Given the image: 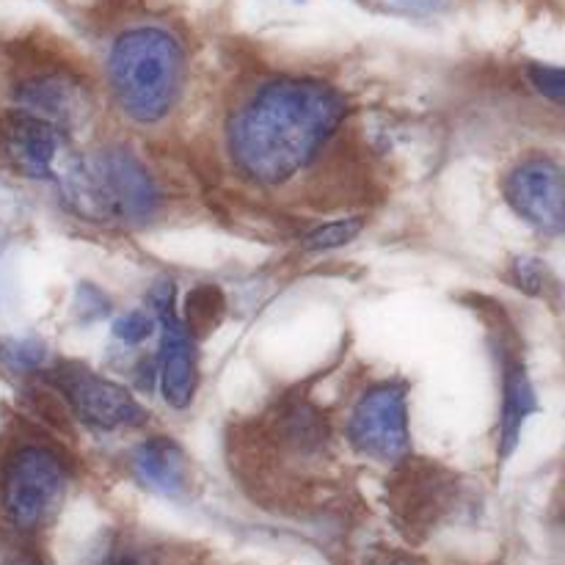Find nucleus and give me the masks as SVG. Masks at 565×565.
Here are the masks:
<instances>
[{"instance_id": "obj_1", "label": "nucleus", "mask_w": 565, "mask_h": 565, "mask_svg": "<svg viewBox=\"0 0 565 565\" xmlns=\"http://www.w3.org/2000/svg\"><path fill=\"white\" fill-rule=\"evenodd\" d=\"M345 116L331 86L281 77L259 88L230 121V154L241 174L259 185H281L323 149Z\"/></svg>"}, {"instance_id": "obj_2", "label": "nucleus", "mask_w": 565, "mask_h": 565, "mask_svg": "<svg viewBox=\"0 0 565 565\" xmlns=\"http://www.w3.org/2000/svg\"><path fill=\"white\" fill-rule=\"evenodd\" d=\"M108 83L121 114L158 125L182 94L185 50L163 28H130L110 47Z\"/></svg>"}, {"instance_id": "obj_3", "label": "nucleus", "mask_w": 565, "mask_h": 565, "mask_svg": "<svg viewBox=\"0 0 565 565\" xmlns=\"http://www.w3.org/2000/svg\"><path fill=\"white\" fill-rule=\"evenodd\" d=\"M64 193L77 215L116 226L143 224L160 202L147 166L121 147L97 149L77 160L64 177Z\"/></svg>"}, {"instance_id": "obj_4", "label": "nucleus", "mask_w": 565, "mask_h": 565, "mask_svg": "<svg viewBox=\"0 0 565 565\" xmlns=\"http://www.w3.org/2000/svg\"><path fill=\"white\" fill-rule=\"evenodd\" d=\"M70 486V467L44 445L14 450L0 475V508L20 530H36L58 511Z\"/></svg>"}, {"instance_id": "obj_5", "label": "nucleus", "mask_w": 565, "mask_h": 565, "mask_svg": "<svg viewBox=\"0 0 565 565\" xmlns=\"http://www.w3.org/2000/svg\"><path fill=\"white\" fill-rule=\"evenodd\" d=\"M348 441L359 456L397 463L412 450L406 386L379 384L364 392L348 417Z\"/></svg>"}, {"instance_id": "obj_6", "label": "nucleus", "mask_w": 565, "mask_h": 565, "mask_svg": "<svg viewBox=\"0 0 565 565\" xmlns=\"http://www.w3.org/2000/svg\"><path fill=\"white\" fill-rule=\"evenodd\" d=\"M55 386L70 403L72 412L97 430L138 428V425L147 423V412L138 406V401L125 386L99 379L83 367L61 370L55 375Z\"/></svg>"}, {"instance_id": "obj_7", "label": "nucleus", "mask_w": 565, "mask_h": 565, "mask_svg": "<svg viewBox=\"0 0 565 565\" xmlns=\"http://www.w3.org/2000/svg\"><path fill=\"white\" fill-rule=\"evenodd\" d=\"M160 323V392L171 408H188L199 386V364L193 337L177 318L171 287L163 285L152 296Z\"/></svg>"}, {"instance_id": "obj_8", "label": "nucleus", "mask_w": 565, "mask_h": 565, "mask_svg": "<svg viewBox=\"0 0 565 565\" xmlns=\"http://www.w3.org/2000/svg\"><path fill=\"white\" fill-rule=\"evenodd\" d=\"M505 199L535 230L557 235L565 224L563 171L546 158L516 166L505 180Z\"/></svg>"}, {"instance_id": "obj_9", "label": "nucleus", "mask_w": 565, "mask_h": 565, "mask_svg": "<svg viewBox=\"0 0 565 565\" xmlns=\"http://www.w3.org/2000/svg\"><path fill=\"white\" fill-rule=\"evenodd\" d=\"M61 147V130L31 114H14L0 119V154L22 177L47 180Z\"/></svg>"}, {"instance_id": "obj_10", "label": "nucleus", "mask_w": 565, "mask_h": 565, "mask_svg": "<svg viewBox=\"0 0 565 565\" xmlns=\"http://www.w3.org/2000/svg\"><path fill=\"white\" fill-rule=\"evenodd\" d=\"M17 103H20L22 114H31L36 119H44L53 127H58V130H64L70 121L83 116V110H86V94H83L77 81L50 72V75L28 77L17 88Z\"/></svg>"}, {"instance_id": "obj_11", "label": "nucleus", "mask_w": 565, "mask_h": 565, "mask_svg": "<svg viewBox=\"0 0 565 565\" xmlns=\"http://www.w3.org/2000/svg\"><path fill=\"white\" fill-rule=\"evenodd\" d=\"M132 472L143 486L163 494H177L188 486V458L180 445L166 436H154L132 452Z\"/></svg>"}, {"instance_id": "obj_12", "label": "nucleus", "mask_w": 565, "mask_h": 565, "mask_svg": "<svg viewBox=\"0 0 565 565\" xmlns=\"http://www.w3.org/2000/svg\"><path fill=\"white\" fill-rule=\"evenodd\" d=\"M539 408L527 370L519 359L505 362V384H502V414H500V458H508L522 439V428L530 414Z\"/></svg>"}, {"instance_id": "obj_13", "label": "nucleus", "mask_w": 565, "mask_h": 565, "mask_svg": "<svg viewBox=\"0 0 565 565\" xmlns=\"http://www.w3.org/2000/svg\"><path fill=\"white\" fill-rule=\"evenodd\" d=\"M224 309H226V301L224 296H221L218 287L202 285L196 287V290L188 292L185 320H182V326H185V331L191 337H204L221 323Z\"/></svg>"}, {"instance_id": "obj_14", "label": "nucleus", "mask_w": 565, "mask_h": 565, "mask_svg": "<svg viewBox=\"0 0 565 565\" xmlns=\"http://www.w3.org/2000/svg\"><path fill=\"white\" fill-rule=\"evenodd\" d=\"M362 226L364 224L359 218L331 221V224L318 226L312 235H307L303 248H307V252H331V248L348 246L351 241H356V235L362 232Z\"/></svg>"}, {"instance_id": "obj_15", "label": "nucleus", "mask_w": 565, "mask_h": 565, "mask_svg": "<svg viewBox=\"0 0 565 565\" xmlns=\"http://www.w3.org/2000/svg\"><path fill=\"white\" fill-rule=\"evenodd\" d=\"M154 329V320L143 312H127L121 315L114 323V334L119 337L121 342H130V345H138V342L147 340Z\"/></svg>"}, {"instance_id": "obj_16", "label": "nucleus", "mask_w": 565, "mask_h": 565, "mask_svg": "<svg viewBox=\"0 0 565 565\" xmlns=\"http://www.w3.org/2000/svg\"><path fill=\"white\" fill-rule=\"evenodd\" d=\"M530 77H533L535 88H539V92L544 94V97H550V99H555V103H561L563 92H565L563 70H557V66L535 64V66H530Z\"/></svg>"}, {"instance_id": "obj_17", "label": "nucleus", "mask_w": 565, "mask_h": 565, "mask_svg": "<svg viewBox=\"0 0 565 565\" xmlns=\"http://www.w3.org/2000/svg\"><path fill=\"white\" fill-rule=\"evenodd\" d=\"M513 274H516L519 287H524L527 292L544 290V268H541L539 259H519L513 265Z\"/></svg>"}, {"instance_id": "obj_18", "label": "nucleus", "mask_w": 565, "mask_h": 565, "mask_svg": "<svg viewBox=\"0 0 565 565\" xmlns=\"http://www.w3.org/2000/svg\"><path fill=\"white\" fill-rule=\"evenodd\" d=\"M0 356L6 359V362L11 364V367H33V364H39V359H42V351L33 345H11V351H0Z\"/></svg>"}, {"instance_id": "obj_19", "label": "nucleus", "mask_w": 565, "mask_h": 565, "mask_svg": "<svg viewBox=\"0 0 565 565\" xmlns=\"http://www.w3.org/2000/svg\"><path fill=\"white\" fill-rule=\"evenodd\" d=\"M401 565H403V563H401Z\"/></svg>"}]
</instances>
